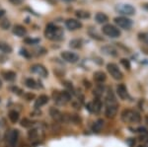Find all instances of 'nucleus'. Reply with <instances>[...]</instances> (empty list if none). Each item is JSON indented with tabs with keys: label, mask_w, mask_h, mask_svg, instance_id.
I'll return each mask as SVG.
<instances>
[{
	"label": "nucleus",
	"mask_w": 148,
	"mask_h": 147,
	"mask_svg": "<svg viewBox=\"0 0 148 147\" xmlns=\"http://www.w3.org/2000/svg\"><path fill=\"white\" fill-rule=\"evenodd\" d=\"M63 30L54 24H49L45 31L46 38L51 41H60L63 39Z\"/></svg>",
	"instance_id": "obj_1"
},
{
	"label": "nucleus",
	"mask_w": 148,
	"mask_h": 147,
	"mask_svg": "<svg viewBox=\"0 0 148 147\" xmlns=\"http://www.w3.org/2000/svg\"><path fill=\"white\" fill-rule=\"evenodd\" d=\"M121 118L123 122H130V124H138L141 122V116L134 110L125 109L121 113Z\"/></svg>",
	"instance_id": "obj_2"
},
{
	"label": "nucleus",
	"mask_w": 148,
	"mask_h": 147,
	"mask_svg": "<svg viewBox=\"0 0 148 147\" xmlns=\"http://www.w3.org/2000/svg\"><path fill=\"white\" fill-rule=\"evenodd\" d=\"M116 11L118 12L119 14L123 16H132L135 14V8L130 4H125V3H120V4H116V7H114Z\"/></svg>",
	"instance_id": "obj_3"
},
{
	"label": "nucleus",
	"mask_w": 148,
	"mask_h": 147,
	"mask_svg": "<svg viewBox=\"0 0 148 147\" xmlns=\"http://www.w3.org/2000/svg\"><path fill=\"white\" fill-rule=\"evenodd\" d=\"M52 98L59 105H63V104L67 103L71 100V95L67 91L59 92V91H53L52 93Z\"/></svg>",
	"instance_id": "obj_4"
},
{
	"label": "nucleus",
	"mask_w": 148,
	"mask_h": 147,
	"mask_svg": "<svg viewBox=\"0 0 148 147\" xmlns=\"http://www.w3.org/2000/svg\"><path fill=\"white\" fill-rule=\"evenodd\" d=\"M114 22L118 27H120L121 29L123 30H130L133 25L132 20L125 16H119L114 19Z\"/></svg>",
	"instance_id": "obj_5"
},
{
	"label": "nucleus",
	"mask_w": 148,
	"mask_h": 147,
	"mask_svg": "<svg viewBox=\"0 0 148 147\" xmlns=\"http://www.w3.org/2000/svg\"><path fill=\"white\" fill-rule=\"evenodd\" d=\"M103 33L104 35H106L107 37L110 38H119L121 36V31L114 25H111V24H106L105 26H103Z\"/></svg>",
	"instance_id": "obj_6"
},
{
	"label": "nucleus",
	"mask_w": 148,
	"mask_h": 147,
	"mask_svg": "<svg viewBox=\"0 0 148 147\" xmlns=\"http://www.w3.org/2000/svg\"><path fill=\"white\" fill-rule=\"evenodd\" d=\"M107 70H108V72L111 74V76L114 78V80H121L123 78V72L120 70V68H119V66L116 64V63H108V65H107Z\"/></svg>",
	"instance_id": "obj_7"
},
{
	"label": "nucleus",
	"mask_w": 148,
	"mask_h": 147,
	"mask_svg": "<svg viewBox=\"0 0 148 147\" xmlns=\"http://www.w3.org/2000/svg\"><path fill=\"white\" fill-rule=\"evenodd\" d=\"M61 57L63 60H65L66 62L69 63H75L79 60V55L71 51H63L61 53Z\"/></svg>",
	"instance_id": "obj_8"
},
{
	"label": "nucleus",
	"mask_w": 148,
	"mask_h": 147,
	"mask_svg": "<svg viewBox=\"0 0 148 147\" xmlns=\"http://www.w3.org/2000/svg\"><path fill=\"white\" fill-rule=\"evenodd\" d=\"M65 26L68 30L70 31H75L78 29H81L82 28V23L80 21L76 20V19H67L65 21Z\"/></svg>",
	"instance_id": "obj_9"
},
{
	"label": "nucleus",
	"mask_w": 148,
	"mask_h": 147,
	"mask_svg": "<svg viewBox=\"0 0 148 147\" xmlns=\"http://www.w3.org/2000/svg\"><path fill=\"white\" fill-rule=\"evenodd\" d=\"M31 71L34 73H37V74H39L40 76H42V77H47V75H49V72H47V68L42 64L33 65L32 67H31Z\"/></svg>",
	"instance_id": "obj_10"
},
{
	"label": "nucleus",
	"mask_w": 148,
	"mask_h": 147,
	"mask_svg": "<svg viewBox=\"0 0 148 147\" xmlns=\"http://www.w3.org/2000/svg\"><path fill=\"white\" fill-rule=\"evenodd\" d=\"M88 107H89V108H88L89 109V111H91V112H93V113H99L102 110L103 103H102V101L100 100V98H96L91 104L88 105Z\"/></svg>",
	"instance_id": "obj_11"
},
{
	"label": "nucleus",
	"mask_w": 148,
	"mask_h": 147,
	"mask_svg": "<svg viewBox=\"0 0 148 147\" xmlns=\"http://www.w3.org/2000/svg\"><path fill=\"white\" fill-rule=\"evenodd\" d=\"M118 109H119V105L116 104V105H108L106 107V111H105V115L108 118H114L118 113Z\"/></svg>",
	"instance_id": "obj_12"
},
{
	"label": "nucleus",
	"mask_w": 148,
	"mask_h": 147,
	"mask_svg": "<svg viewBox=\"0 0 148 147\" xmlns=\"http://www.w3.org/2000/svg\"><path fill=\"white\" fill-rule=\"evenodd\" d=\"M116 94L120 97L121 100H125L128 97V93H127V88L125 84H119L118 87H116Z\"/></svg>",
	"instance_id": "obj_13"
},
{
	"label": "nucleus",
	"mask_w": 148,
	"mask_h": 147,
	"mask_svg": "<svg viewBox=\"0 0 148 147\" xmlns=\"http://www.w3.org/2000/svg\"><path fill=\"white\" fill-rule=\"evenodd\" d=\"M19 137V130L17 129H12L11 131H9L8 136H7V140L11 145H15L18 141Z\"/></svg>",
	"instance_id": "obj_14"
},
{
	"label": "nucleus",
	"mask_w": 148,
	"mask_h": 147,
	"mask_svg": "<svg viewBox=\"0 0 148 147\" xmlns=\"http://www.w3.org/2000/svg\"><path fill=\"white\" fill-rule=\"evenodd\" d=\"M102 53L104 54H106V55H110V56H114V57H116V56L119 55V53L118 51H116V49H114V46H103L101 49Z\"/></svg>",
	"instance_id": "obj_15"
},
{
	"label": "nucleus",
	"mask_w": 148,
	"mask_h": 147,
	"mask_svg": "<svg viewBox=\"0 0 148 147\" xmlns=\"http://www.w3.org/2000/svg\"><path fill=\"white\" fill-rule=\"evenodd\" d=\"M13 34L18 36V37H24V36L27 35V30L25 27L21 25H16L13 28Z\"/></svg>",
	"instance_id": "obj_16"
},
{
	"label": "nucleus",
	"mask_w": 148,
	"mask_h": 147,
	"mask_svg": "<svg viewBox=\"0 0 148 147\" xmlns=\"http://www.w3.org/2000/svg\"><path fill=\"white\" fill-rule=\"evenodd\" d=\"M49 115L51 116L52 118H54V120H63V115L60 113V111L57 110L56 108H51V110H49Z\"/></svg>",
	"instance_id": "obj_17"
},
{
	"label": "nucleus",
	"mask_w": 148,
	"mask_h": 147,
	"mask_svg": "<svg viewBox=\"0 0 148 147\" xmlns=\"http://www.w3.org/2000/svg\"><path fill=\"white\" fill-rule=\"evenodd\" d=\"M49 97L47 95H42L40 96L39 98L36 100V103H35V107L36 108H40L42 106H45L46 104L49 103Z\"/></svg>",
	"instance_id": "obj_18"
},
{
	"label": "nucleus",
	"mask_w": 148,
	"mask_h": 147,
	"mask_svg": "<svg viewBox=\"0 0 148 147\" xmlns=\"http://www.w3.org/2000/svg\"><path fill=\"white\" fill-rule=\"evenodd\" d=\"M93 77H94V80L98 83H103L104 81H106L107 79V75L105 72L103 71H96V72L93 74Z\"/></svg>",
	"instance_id": "obj_19"
},
{
	"label": "nucleus",
	"mask_w": 148,
	"mask_h": 147,
	"mask_svg": "<svg viewBox=\"0 0 148 147\" xmlns=\"http://www.w3.org/2000/svg\"><path fill=\"white\" fill-rule=\"evenodd\" d=\"M95 20H96V22L98 24H106L109 21V17L106 14L99 12V13H97L96 15H95Z\"/></svg>",
	"instance_id": "obj_20"
},
{
	"label": "nucleus",
	"mask_w": 148,
	"mask_h": 147,
	"mask_svg": "<svg viewBox=\"0 0 148 147\" xmlns=\"http://www.w3.org/2000/svg\"><path fill=\"white\" fill-rule=\"evenodd\" d=\"M0 51L4 53H12V47L10 44H8L5 42H0Z\"/></svg>",
	"instance_id": "obj_21"
},
{
	"label": "nucleus",
	"mask_w": 148,
	"mask_h": 147,
	"mask_svg": "<svg viewBox=\"0 0 148 147\" xmlns=\"http://www.w3.org/2000/svg\"><path fill=\"white\" fill-rule=\"evenodd\" d=\"M2 76L7 81H14L16 79V73L13 72V71H5V72L2 73Z\"/></svg>",
	"instance_id": "obj_22"
},
{
	"label": "nucleus",
	"mask_w": 148,
	"mask_h": 147,
	"mask_svg": "<svg viewBox=\"0 0 148 147\" xmlns=\"http://www.w3.org/2000/svg\"><path fill=\"white\" fill-rule=\"evenodd\" d=\"M103 126H104V120H98L97 122L93 124L92 130L94 132H99L100 130L103 129Z\"/></svg>",
	"instance_id": "obj_23"
},
{
	"label": "nucleus",
	"mask_w": 148,
	"mask_h": 147,
	"mask_svg": "<svg viewBox=\"0 0 148 147\" xmlns=\"http://www.w3.org/2000/svg\"><path fill=\"white\" fill-rule=\"evenodd\" d=\"M75 15L79 19H88L90 18V13L85 10H77L75 12Z\"/></svg>",
	"instance_id": "obj_24"
},
{
	"label": "nucleus",
	"mask_w": 148,
	"mask_h": 147,
	"mask_svg": "<svg viewBox=\"0 0 148 147\" xmlns=\"http://www.w3.org/2000/svg\"><path fill=\"white\" fill-rule=\"evenodd\" d=\"M69 46L72 49H80L82 46V40H79V39H75V40H72L69 42Z\"/></svg>",
	"instance_id": "obj_25"
},
{
	"label": "nucleus",
	"mask_w": 148,
	"mask_h": 147,
	"mask_svg": "<svg viewBox=\"0 0 148 147\" xmlns=\"http://www.w3.org/2000/svg\"><path fill=\"white\" fill-rule=\"evenodd\" d=\"M8 117H9V120H11V122H13V124H16L19 120V113L16 112V111H11V112L9 113Z\"/></svg>",
	"instance_id": "obj_26"
},
{
	"label": "nucleus",
	"mask_w": 148,
	"mask_h": 147,
	"mask_svg": "<svg viewBox=\"0 0 148 147\" xmlns=\"http://www.w3.org/2000/svg\"><path fill=\"white\" fill-rule=\"evenodd\" d=\"M103 93H104V86L103 85H98L96 88L94 89V92H93V94H94V96L96 98H100L103 95Z\"/></svg>",
	"instance_id": "obj_27"
},
{
	"label": "nucleus",
	"mask_w": 148,
	"mask_h": 147,
	"mask_svg": "<svg viewBox=\"0 0 148 147\" xmlns=\"http://www.w3.org/2000/svg\"><path fill=\"white\" fill-rule=\"evenodd\" d=\"M10 26H11V23L8 19L4 18V19H1V20H0V27H1L3 30H8L9 28H10Z\"/></svg>",
	"instance_id": "obj_28"
},
{
	"label": "nucleus",
	"mask_w": 148,
	"mask_h": 147,
	"mask_svg": "<svg viewBox=\"0 0 148 147\" xmlns=\"http://www.w3.org/2000/svg\"><path fill=\"white\" fill-rule=\"evenodd\" d=\"M25 84H26V86L28 87V88H30V89H35V88H37V82L35 81L34 79H32V78H28V79H26V81H25Z\"/></svg>",
	"instance_id": "obj_29"
},
{
	"label": "nucleus",
	"mask_w": 148,
	"mask_h": 147,
	"mask_svg": "<svg viewBox=\"0 0 148 147\" xmlns=\"http://www.w3.org/2000/svg\"><path fill=\"white\" fill-rule=\"evenodd\" d=\"M138 39H139L142 42L148 44V33L147 32L139 33V34H138Z\"/></svg>",
	"instance_id": "obj_30"
},
{
	"label": "nucleus",
	"mask_w": 148,
	"mask_h": 147,
	"mask_svg": "<svg viewBox=\"0 0 148 147\" xmlns=\"http://www.w3.org/2000/svg\"><path fill=\"white\" fill-rule=\"evenodd\" d=\"M69 120H70V122H72L73 124H80V122H81V118H80L79 116H77V115L69 116Z\"/></svg>",
	"instance_id": "obj_31"
},
{
	"label": "nucleus",
	"mask_w": 148,
	"mask_h": 147,
	"mask_svg": "<svg viewBox=\"0 0 148 147\" xmlns=\"http://www.w3.org/2000/svg\"><path fill=\"white\" fill-rule=\"evenodd\" d=\"M121 63L123 64V66L125 68V69H127V70H130V69L131 64H130V61L128 60V59H126V58H121Z\"/></svg>",
	"instance_id": "obj_32"
},
{
	"label": "nucleus",
	"mask_w": 148,
	"mask_h": 147,
	"mask_svg": "<svg viewBox=\"0 0 148 147\" xmlns=\"http://www.w3.org/2000/svg\"><path fill=\"white\" fill-rule=\"evenodd\" d=\"M33 122H31L30 120H28V118H23L22 120H21V125H22L23 127H30L32 126Z\"/></svg>",
	"instance_id": "obj_33"
},
{
	"label": "nucleus",
	"mask_w": 148,
	"mask_h": 147,
	"mask_svg": "<svg viewBox=\"0 0 148 147\" xmlns=\"http://www.w3.org/2000/svg\"><path fill=\"white\" fill-rule=\"evenodd\" d=\"M28 136H29V138H30V139H35V138H37V136H38V131H37V129H31L30 131L28 132Z\"/></svg>",
	"instance_id": "obj_34"
},
{
	"label": "nucleus",
	"mask_w": 148,
	"mask_h": 147,
	"mask_svg": "<svg viewBox=\"0 0 148 147\" xmlns=\"http://www.w3.org/2000/svg\"><path fill=\"white\" fill-rule=\"evenodd\" d=\"M24 42L28 44H37L38 42H40V40L39 39H25Z\"/></svg>",
	"instance_id": "obj_35"
},
{
	"label": "nucleus",
	"mask_w": 148,
	"mask_h": 147,
	"mask_svg": "<svg viewBox=\"0 0 148 147\" xmlns=\"http://www.w3.org/2000/svg\"><path fill=\"white\" fill-rule=\"evenodd\" d=\"M137 131L139 132V133H142V134H148V131L145 127H138Z\"/></svg>",
	"instance_id": "obj_36"
},
{
	"label": "nucleus",
	"mask_w": 148,
	"mask_h": 147,
	"mask_svg": "<svg viewBox=\"0 0 148 147\" xmlns=\"http://www.w3.org/2000/svg\"><path fill=\"white\" fill-rule=\"evenodd\" d=\"M9 1H10L12 4H14V5H19V4L22 3L24 0H9Z\"/></svg>",
	"instance_id": "obj_37"
},
{
	"label": "nucleus",
	"mask_w": 148,
	"mask_h": 147,
	"mask_svg": "<svg viewBox=\"0 0 148 147\" xmlns=\"http://www.w3.org/2000/svg\"><path fill=\"white\" fill-rule=\"evenodd\" d=\"M35 97V95L34 94H32V93H29L26 95V100H28V101H30V100H32L33 98Z\"/></svg>",
	"instance_id": "obj_38"
},
{
	"label": "nucleus",
	"mask_w": 148,
	"mask_h": 147,
	"mask_svg": "<svg viewBox=\"0 0 148 147\" xmlns=\"http://www.w3.org/2000/svg\"><path fill=\"white\" fill-rule=\"evenodd\" d=\"M65 85L67 88H69V89H72L73 88V86H72V83H70V82H65Z\"/></svg>",
	"instance_id": "obj_39"
},
{
	"label": "nucleus",
	"mask_w": 148,
	"mask_h": 147,
	"mask_svg": "<svg viewBox=\"0 0 148 147\" xmlns=\"http://www.w3.org/2000/svg\"><path fill=\"white\" fill-rule=\"evenodd\" d=\"M84 85H85V87H87V88H90V87H91L90 82L88 81V80H84Z\"/></svg>",
	"instance_id": "obj_40"
},
{
	"label": "nucleus",
	"mask_w": 148,
	"mask_h": 147,
	"mask_svg": "<svg viewBox=\"0 0 148 147\" xmlns=\"http://www.w3.org/2000/svg\"><path fill=\"white\" fill-rule=\"evenodd\" d=\"M142 51H143V53H146V54H148V44H147V47H145V46H143L142 47Z\"/></svg>",
	"instance_id": "obj_41"
},
{
	"label": "nucleus",
	"mask_w": 148,
	"mask_h": 147,
	"mask_svg": "<svg viewBox=\"0 0 148 147\" xmlns=\"http://www.w3.org/2000/svg\"><path fill=\"white\" fill-rule=\"evenodd\" d=\"M4 14H5V11H4V10H0V17H2Z\"/></svg>",
	"instance_id": "obj_42"
},
{
	"label": "nucleus",
	"mask_w": 148,
	"mask_h": 147,
	"mask_svg": "<svg viewBox=\"0 0 148 147\" xmlns=\"http://www.w3.org/2000/svg\"><path fill=\"white\" fill-rule=\"evenodd\" d=\"M145 124H146V125L148 126V116H146V117H145Z\"/></svg>",
	"instance_id": "obj_43"
},
{
	"label": "nucleus",
	"mask_w": 148,
	"mask_h": 147,
	"mask_svg": "<svg viewBox=\"0 0 148 147\" xmlns=\"http://www.w3.org/2000/svg\"><path fill=\"white\" fill-rule=\"evenodd\" d=\"M1 88H2V81L0 80V89H1Z\"/></svg>",
	"instance_id": "obj_44"
},
{
	"label": "nucleus",
	"mask_w": 148,
	"mask_h": 147,
	"mask_svg": "<svg viewBox=\"0 0 148 147\" xmlns=\"http://www.w3.org/2000/svg\"><path fill=\"white\" fill-rule=\"evenodd\" d=\"M65 1H73V0H65Z\"/></svg>",
	"instance_id": "obj_45"
},
{
	"label": "nucleus",
	"mask_w": 148,
	"mask_h": 147,
	"mask_svg": "<svg viewBox=\"0 0 148 147\" xmlns=\"http://www.w3.org/2000/svg\"><path fill=\"white\" fill-rule=\"evenodd\" d=\"M138 147H144V146H141V145H140V146H138Z\"/></svg>",
	"instance_id": "obj_46"
}]
</instances>
